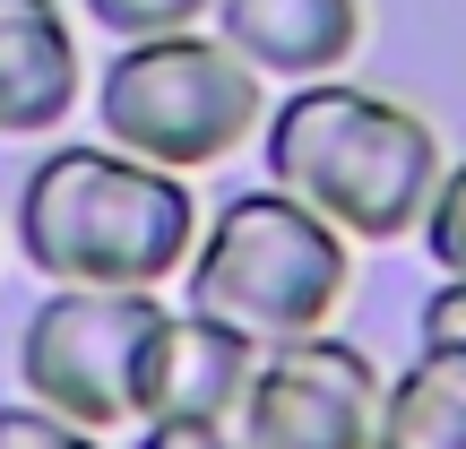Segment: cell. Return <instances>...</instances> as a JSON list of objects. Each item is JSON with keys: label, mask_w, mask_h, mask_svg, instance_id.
Returning a JSON list of instances; mask_svg holds the SVG:
<instances>
[{"label": "cell", "mask_w": 466, "mask_h": 449, "mask_svg": "<svg viewBox=\"0 0 466 449\" xmlns=\"http://www.w3.org/2000/svg\"><path fill=\"white\" fill-rule=\"evenodd\" d=\"M346 285H354V242L277 182L233 190L182 260V302L208 320H233L259 346L329 329Z\"/></svg>", "instance_id": "3957f363"}, {"label": "cell", "mask_w": 466, "mask_h": 449, "mask_svg": "<svg viewBox=\"0 0 466 449\" xmlns=\"http://www.w3.org/2000/svg\"><path fill=\"white\" fill-rule=\"evenodd\" d=\"M86 104V52L61 0H0V138H52Z\"/></svg>", "instance_id": "ba28073f"}, {"label": "cell", "mask_w": 466, "mask_h": 449, "mask_svg": "<svg viewBox=\"0 0 466 449\" xmlns=\"http://www.w3.org/2000/svg\"><path fill=\"white\" fill-rule=\"evenodd\" d=\"M190 242H199L190 173H165L113 138L52 148L17 182V250L52 285H147V294H165V277H182Z\"/></svg>", "instance_id": "7a4b0ae2"}, {"label": "cell", "mask_w": 466, "mask_h": 449, "mask_svg": "<svg viewBox=\"0 0 466 449\" xmlns=\"http://www.w3.org/2000/svg\"><path fill=\"white\" fill-rule=\"evenodd\" d=\"M259 156L268 182L311 199L363 250L406 242L441 190V130L406 96H380L354 78H302L285 104H268Z\"/></svg>", "instance_id": "6da1fadb"}, {"label": "cell", "mask_w": 466, "mask_h": 449, "mask_svg": "<svg viewBox=\"0 0 466 449\" xmlns=\"http://www.w3.org/2000/svg\"><path fill=\"white\" fill-rule=\"evenodd\" d=\"M156 311H165V294H147V285H52L17 329V389L86 433L138 423L130 398Z\"/></svg>", "instance_id": "5b68a950"}, {"label": "cell", "mask_w": 466, "mask_h": 449, "mask_svg": "<svg viewBox=\"0 0 466 449\" xmlns=\"http://www.w3.org/2000/svg\"><path fill=\"white\" fill-rule=\"evenodd\" d=\"M130 449H242V433L233 423H199V415H156V423H138Z\"/></svg>", "instance_id": "5bb4252c"}, {"label": "cell", "mask_w": 466, "mask_h": 449, "mask_svg": "<svg viewBox=\"0 0 466 449\" xmlns=\"http://www.w3.org/2000/svg\"><path fill=\"white\" fill-rule=\"evenodd\" d=\"M371 449H466V354L458 346H423L380 389Z\"/></svg>", "instance_id": "30bf717a"}, {"label": "cell", "mask_w": 466, "mask_h": 449, "mask_svg": "<svg viewBox=\"0 0 466 449\" xmlns=\"http://www.w3.org/2000/svg\"><path fill=\"white\" fill-rule=\"evenodd\" d=\"M423 260L441 268V277H466V156L458 165H441V190H432V208H423Z\"/></svg>", "instance_id": "7c38bea8"}, {"label": "cell", "mask_w": 466, "mask_h": 449, "mask_svg": "<svg viewBox=\"0 0 466 449\" xmlns=\"http://www.w3.org/2000/svg\"><path fill=\"white\" fill-rule=\"evenodd\" d=\"M259 337H242L233 320H208V311H156L147 329V354H138V398L130 415L156 423V415H199V423H233L250 398V372H259Z\"/></svg>", "instance_id": "52a82bcc"}, {"label": "cell", "mask_w": 466, "mask_h": 449, "mask_svg": "<svg viewBox=\"0 0 466 449\" xmlns=\"http://www.w3.org/2000/svg\"><path fill=\"white\" fill-rule=\"evenodd\" d=\"M78 9L96 17V35H113V44H138V35L208 26V17H217V0H78Z\"/></svg>", "instance_id": "8fae6325"}, {"label": "cell", "mask_w": 466, "mask_h": 449, "mask_svg": "<svg viewBox=\"0 0 466 449\" xmlns=\"http://www.w3.org/2000/svg\"><path fill=\"white\" fill-rule=\"evenodd\" d=\"M0 449H104V433H86V423L26 398V406H0Z\"/></svg>", "instance_id": "4fadbf2b"}, {"label": "cell", "mask_w": 466, "mask_h": 449, "mask_svg": "<svg viewBox=\"0 0 466 449\" xmlns=\"http://www.w3.org/2000/svg\"><path fill=\"white\" fill-rule=\"evenodd\" d=\"M208 26L242 52L259 78H337L363 52V0H217Z\"/></svg>", "instance_id": "9c48e42d"}, {"label": "cell", "mask_w": 466, "mask_h": 449, "mask_svg": "<svg viewBox=\"0 0 466 449\" xmlns=\"http://www.w3.org/2000/svg\"><path fill=\"white\" fill-rule=\"evenodd\" d=\"M415 320H423V346H458L466 354V277H441Z\"/></svg>", "instance_id": "9a60e30c"}, {"label": "cell", "mask_w": 466, "mask_h": 449, "mask_svg": "<svg viewBox=\"0 0 466 449\" xmlns=\"http://www.w3.org/2000/svg\"><path fill=\"white\" fill-rule=\"evenodd\" d=\"M268 121V78L217 26L138 35L96 69V130L165 173H217Z\"/></svg>", "instance_id": "277c9868"}, {"label": "cell", "mask_w": 466, "mask_h": 449, "mask_svg": "<svg viewBox=\"0 0 466 449\" xmlns=\"http://www.w3.org/2000/svg\"><path fill=\"white\" fill-rule=\"evenodd\" d=\"M380 389L389 381L371 372L363 346L311 329V337H285V346L259 354L233 433H242V449H371Z\"/></svg>", "instance_id": "8992f818"}]
</instances>
